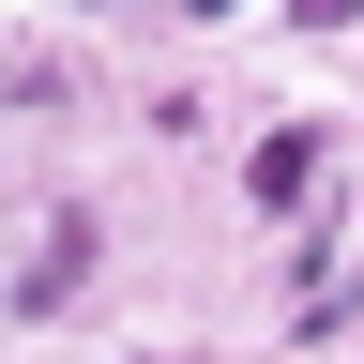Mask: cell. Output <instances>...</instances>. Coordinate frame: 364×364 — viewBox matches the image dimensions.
Masks as SVG:
<instances>
[{"label":"cell","mask_w":364,"mask_h":364,"mask_svg":"<svg viewBox=\"0 0 364 364\" xmlns=\"http://www.w3.org/2000/svg\"><path fill=\"white\" fill-rule=\"evenodd\" d=\"M91 243H107L91 213H61V228H46V258L16 273V318H61V304H76V273H91Z\"/></svg>","instance_id":"1"},{"label":"cell","mask_w":364,"mask_h":364,"mask_svg":"<svg viewBox=\"0 0 364 364\" xmlns=\"http://www.w3.org/2000/svg\"><path fill=\"white\" fill-rule=\"evenodd\" d=\"M243 198H258V213H304V198H318V136H304V122L243 152Z\"/></svg>","instance_id":"2"},{"label":"cell","mask_w":364,"mask_h":364,"mask_svg":"<svg viewBox=\"0 0 364 364\" xmlns=\"http://www.w3.org/2000/svg\"><path fill=\"white\" fill-rule=\"evenodd\" d=\"M61 91H76V61H46V46H31V61H0V107H61Z\"/></svg>","instance_id":"3"}]
</instances>
